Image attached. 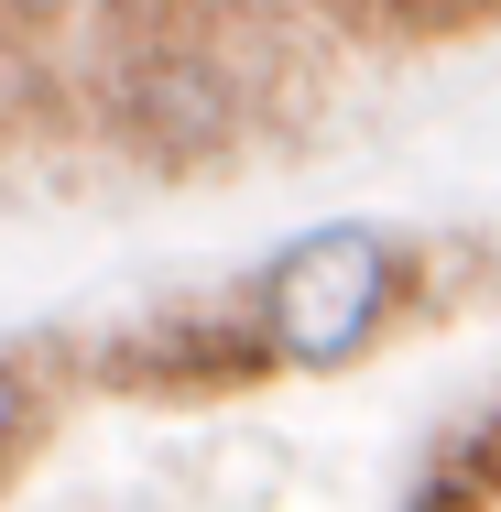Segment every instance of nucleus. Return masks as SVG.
Here are the masks:
<instances>
[{
	"mask_svg": "<svg viewBox=\"0 0 501 512\" xmlns=\"http://www.w3.org/2000/svg\"><path fill=\"white\" fill-rule=\"evenodd\" d=\"M403 306V240L371 218H327L284 240L251 284V327L273 349V371H338L382 338V316Z\"/></svg>",
	"mask_w": 501,
	"mask_h": 512,
	"instance_id": "obj_1",
	"label": "nucleus"
},
{
	"mask_svg": "<svg viewBox=\"0 0 501 512\" xmlns=\"http://www.w3.org/2000/svg\"><path fill=\"white\" fill-rule=\"evenodd\" d=\"M109 99H120L131 131H218V120H229V77H218L207 55H186L175 33H142V44L120 55Z\"/></svg>",
	"mask_w": 501,
	"mask_h": 512,
	"instance_id": "obj_2",
	"label": "nucleus"
},
{
	"mask_svg": "<svg viewBox=\"0 0 501 512\" xmlns=\"http://www.w3.org/2000/svg\"><path fill=\"white\" fill-rule=\"evenodd\" d=\"M414 512H501V425H480V436H458L436 469H425V491H414Z\"/></svg>",
	"mask_w": 501,
	"mask_h": 512,
	"instance_id": "obj_3",
	"label": "nucleus"
},
{
	"mask_svg": "<svg viewBox=\"0 0 501 512\" xmlns=\"http://www.w3.org/2000/svg\"><path fill=\"white\" fill-rule=\"evenodd\" d=\"M77 11H88V0H0V33H11V44H44V33H66Z\"/></svg>",
	"mask_w": 501,
	"mask_h": 512,
	"instance_id": "obj_4",
	"label": "nucleus"
},
{
	"mask_svg": "<svg viewBox=\"0 0 501 512\" xmlns=\"http://www.w3.org/2000/svg\"><path fill=\"white\" fill-rule=\"evenodd\" d=\"M11 436H22V371L0 360V458H11Z\"/></svg>",
	"mask_w": 501,
	"mask_h": 512,
	"instance_id": "obj_5",
	"label": "nucleus"
},
{
	"mask_svg": "<svg viewBox=\"0 0 501 512\" xmlns=\"http://www.w3.org/2000/svg\"><path fill=\"white\" fill-rule=\"evenodd\" d=\"M458 11H501V0H458Z\"/></svg>",
	"mask_w": 501,
	"mask_h": 512,
	"instance_id": "obj_6",
	"label": "nucleus"
}]
</instances>
